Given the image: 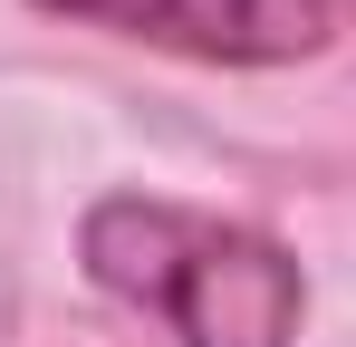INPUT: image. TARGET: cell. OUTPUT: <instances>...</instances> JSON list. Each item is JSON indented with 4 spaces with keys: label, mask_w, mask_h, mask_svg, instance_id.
Instances as JSON below:
<instances>
[{
    "label": "cell",
    "mask_w": 356,
    "mask_h": 347,
    "mask_svg": "<svg viewBox=\"0 0 356 347\" xmlns=\"http://www.w3.org/2000/svg\"><path fill=\"white\" fill-rule=\"evenodd\" d=\"M77 251H87V280L164 318L174 347H298L308 280L250 222L193 213L164 193H106L77 231Z\"/></svg>",
    "instance_id": "6da1fadb"
},
{
    "label": "cell",
    "mask_w": 356,
    "mask_h": 347,
    "mask_svg": "<svg viewBox=\"0 0 356 347\" xmlns=\"http://www.w3.org/2000/svg\"><path fill=\"white\" fill-rule=\"evenodd\" d=\"M39 10L174 58H212V68H280V58L327 49L337 29V0H39Z\"/></svg>",
    "instance_id": "7a4b0ae2"
}]
</instances>
